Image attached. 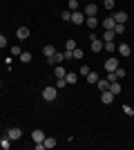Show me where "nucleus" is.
<instances>
[{"instance_id": "30", "label": "nucleus", "mask_w": 134, "mask_h": 150, "mask_svg": "<svg viewBox=\"0 0 134 150\" xmlns=\"http://www.w3.org/2000/svg\"><path fill=\"white\" fill-rule=\"evenodd\" d=\"M123 112L128 114V117H134V108L132 105H123Z\"/></svg>"}, {"instance_id": "18", "label": "nucleus", "mask_w": 134, "mask_h": 150, "mask_svg": "<svg viewBox=\"0 0 134 150\" xmlns=\"http://www.w3.org/2000/svg\"><path fill=\"white\" fill-rule=\"evenodd\" d=\"M85 23H87L89 29H96V27H98V18H96V16H87V18H85Z\"/></svg>"}, {"instance_id": "37", "label": "nucleus", "mask_w": 134, "mask_h": 150, "mask_svg": "<svg viewBox=\"0 0 134 150\" xmlns=\"http://www.w3.org/2000/svg\"><path fill=\"white\" fill-rule=\"evenodd\" d=\"M2 47H7V38L0 34V50H2Z\"/></svg>"}, {"instance_id": "19", "label": "nucleus", "mask_w": 134, "mask_h": 150, "mask_svg": "<svg viewBox=\"0 0 134 150\" xmlns=\"http://www.w3.org/2000/svg\"><path fill=\"white\" fill-rule=\"evenodd\" d=\"M96 88L101 90V92H105V90H109V81H107V79H98V83H96Z\"/></svg>"}, {"instance_id": "22", "label": "nucleus", "mask_w": 134, "mask_h": 150, "mask_svg": "<svg viewBox=\"0 0 134 150\" xmlns=\"http://www.w3.org/2000/svg\"><path fill=\"white\" fill-rule=\"evenodd\" d=\"M85 79H87V83H92V85H96V83H98V74H96V72H89Z\"/></svg>"}, {"instance_id": "39", "label": "nucleus", "mask_w": 134, "mask_h": 150, "mask_svg": "<svg viewBox=\"0 0 134 150\" xmlns=\"http://www.w3.org/2000/svg\"><path fill=\"white\" fill-rule=\"evenodd\" d=\"M67 2H69V0H67Z\"/></svg>"}, {"instance_id": "8", "label": "nucleus", "mask_w": 134, "mask_h": 150, "mask_svg": "<svg viewBox=\"0 0 134 150\" xmlns=\"http://www.w3.org/2000/svg\"><path fill=\"white\" fill-rule=\"evenodd\" d=\"M63 61H65V54H58V52H56L51 58H47V63H49V65H60Z\"/></svg>"}, {"instance_id": "24", "label": "nucleus", "mask_w": 134, "mask_h": 150, "mask_svg": "<svg viewBox=\"0 0 134 150\" xmlns=\"http://www.w3.org/2000/svg\"><path fill=\"white\" fill-rule=\"evenodd\" d=\"M103 50H105V52H116L114 40H107V43H103Z\"/></svg>"}, {"instance_id": "27", "label": "nucleus", "mask_w": 134, "mask_h": 150, "mask_svg": "<svg viewBox=\"0 0 134 150\" xmlns=\"http://www.w3.org/2000/svg\"><path fill=\"white\" fill-rule=\"evenodd\" d=\"M83 56H85V52L81 50V47H76V50L72 52V58H78V61H81V58H83Z\"/></svg>"}, {"instance_id": "32", "label": "nucleus", "mask_w": 134, "mask_h": 150, "mask_svg": "<svg viewBox=\"0 0 134 150\" xmlns=\"http://www.w3.org/2000/svg\"><path fill=\"white\" fill-rule=\"evenodd\" d=\"M65 85H67V79H58V81H56V88L58 90H63Z\"/></svg>"}, {"instance_id": "17", "label": "nucleus", "mask_w": 134, "mask_h": 150, "mask_svg": "<svg viewBox=\"0 0 134 150\" xmlns=\"http://www.w3.org/2000/svg\"><path fill=\"white\" fill-rule=\"evenodd\" d=\"M65 74H67V69H65V67L54 65V76H56V79H65Z\"/></svg>"}, {"instance_id": "23", "label": "nucleus", "mask_w": 134, "mask_h": 150, "mask_svg": "<svg viewBox=\"0 0 134 150\" xmlns=\"http://www.w3.org/2000/svg\"><path fill=\"white\" fill-rule=\"evenodd\" d=\"M114 25H116V23H114V18H112V16L103 20V27H105V29H114Z\"/></svg>"}, {"instance_id": "2", "label": "nucleus", "mask_w": 134, "mask_h": 150, "mask_svg": "<svg viewBox=\"0 0 134 150\" xmlns=\"http://www.w3.org/2000/svg\"><path fill=\"white\" fill-rule=\"evenodd\" d=\"M69 23H74V25H83V23H85V13L83 11H72Z\"/></svg>"}, {"instance_id": "1", "label": "nucleus", "mask_w": 134, "mask_h": 150, "mask_svg": "<svg viewBox=\"0 0 134 150\" xmlns=\"http://www.w3.org/2000/svg\"><path fill=\"white\" fill-rule=\"evenodd\" d=\"M56 96H58V88L56 85H49V88L43 90V99L45 101H56Z\"/></svg>"}, {"instance_id": "35", "label": "nucleus", "mask_w": 134, "mask_h": 150, "mask_svg": "<svg viewBox=\"0 0 134 150\" xmlns=\"http://www.w3.org/2000/svg\"><path fill=\"white\" fill-rule=\"evenodd\" d=\"M11 54H13V56H20V54H22V50H20L18 45H13V47H11Z\"/></svg>"}, {"instance_id": "36", "label": "nucleus", "mask_w": 134, "mask_h": 150, "mask_svg": "<svg viewBox=\"0 0 134 150\" xmlns=\"http://www.w3.org/2000/svg\"><path fill=\"white\" fill-rule=\"evenodd\" d=\"M60 18H63V20H69L72 18V11H69V9H65V11L60 13Z\"/></svg>"}, {"instance_id": "26", "label": "nucleus", "mask_w": 134, "mask_h": 150, "mask_svg": "<svg viewBox=\"0 0 134 150\" xmlns=\"http://www.w3.org/2000/svg\"><path fill=\"white\" fill-rule=\"evenodd\" d=\"M20 61L25 63V65H27V63H32V52H22V54H20Z\"/></svg>"}, {"instance_id": "10", "label": "nucleus", "mask_w": 134, "mask_h": 150, "mask_svg": "<svg viewBox=\"0 0 134 150\" xmlns=\"http://www.w3.org/2000/svg\"><path fill=\"white\" fill-rule=\"evenodd\" d=\"M96 13H98V5H94V2L85 5V16H96Z\"/></svg>"}, {"instance_id": "38", "label": "nucleus", "mask_w": 134, "mask_h": 150, "mask_svg": "<svg viewBox=\"0 0 134 150\" xmlns=\"http://www.w3.org/2000/svg\"><path fill=\"white\" fill-rule=\"evenodd\" d=\"M0 88H2V81H0Z\"/></svg>"}, {"instance_id": "21", "label": "nucleus", "mask_w": 134, "mask_h": 150, "mask_svg": "<svg viewBox=\"0 0 134 150\" xmlns=\"http://www.w3.org/2000/svg\"><path fill=\"white\" fill-rule=\"evenodd\" d=\"M114 29H105V34H103V43H107V40H114Z\"/></svg>"}, {"instance_id": "11", "label": "nucleus", "mask_w": 134, "mask_h": 150, "mask_svg": "<svg viewBox=\"0 0 134 150\" xmlns=\"http://www.w3.org/2000/svg\"><path fill=\"white\" fill-rule=\"evenodd\" d=\"M101 101L105 103V105H109V103L114 101V94L109 92V90H105V92H101Z\"/></svg>"}, {"instance_id": "9", "label": "nucleus", "mask_w": 134, "mask_h": 150, "mask_svg": "<svg viewBox=\"0 0 134 150\" xmlns=\"http://www.w3.org/2000/svg\"><path fill=\"white\" fill-rule=\"evenodd\" d=\"M29 34H32V31H29V27H18V31H16V36H18L20 40H27V38H29Z\"/></svg>"}, {"instance_id": "3", "label": "nucleus", "mask_w": 134, "mask_h": 150, "mask_svg": "<svg viewBox=\"0 0 134 150\" xmlns=\"http://www.w3.org/2000/svg\"><path fill=\"white\" fill-rule=\"evenodd\" d=\"M7 137L11 139V141H18V139L22 137V130H20V128H9V130H7Z\"/></svg>"}, {"instance_id": "40", "label": "nucleus", "mask_w": 134, "mask_h": 150, "mask_svg": "<svg viewBox=\"0 0 134 150\" xmlns=\"http://www.w3.org/2000/svg\"><path fill=\"white\" fill-rule=\"evenodd\" d=\"M78 2H81V0H78Z\"/></svg>"}, {"instance_id": "6", "label": "nucleus", "mask_w": 134, "mask_h": 150, "mask_svg": "<svg viewBox=\"0 0 134 150\" xmlns=\"http://www.w3.org/2000/svg\"><path fill=\"white\" fill-rule=\"evenodd\" d=\"M103 67H105V72H114V69L119 67V61H116V58H107Z\"/></svg>"}, {"instance_id": "25", "label": "nucleus", "mask_w": 134, "mask_h": 150, "mask_svg": "<svg viewBox=\"0 0 134 150\" xmlns=\"http://www.w3.org/2000/svg\"><path fill=\"white\" fill-rule=\"evenodd\" d=\"M74 50H76V40H72V38H69V40L65 43V52H74Z\"/></svg>"}, {"instance_id": "15", "label": "nucleus", "mask_w": 134, "mask_h": 150, "mask_svg": "<svg viewBox=\"0 0 134 150\" xmlns=\"http://www.w3.org/2000/svg\"><path fill=\"white\" fill-rule=\"evenodd\" d=\"M109 92L114 94V96H119V94H121V83H119V81H112V83H109Z\"/></svg>"}, {"instance_id": "16", "label": "nucleus", "mask_w": 134, "mask_h": 150, "mask_svg": "<svg viewBox=\"0 0 134 150\" xmlns=\"http://www.w3.org/2000/svg\"><path fill=\"white\" fill-rule=\"evenodd\" d=\"M11 144H13V141L7 137V134H5V137H0V148H2V150H9V148H11Z\"/></svg>"}, {"instance_id": "28", "label": "nucleus", "mask_w": 134, "mask_h": 150, "mask_svg": "<svg viewBox=\"0 0 134 150\" xmlns=\"http://www.w3.org/2000/svg\"><path fill=\"white\" fill-rule=\"evenodd\" d=\"M123 31H125V25H123V23H116V25H114V34H116V36H121Z\"/></svg>"}, {"instance_id": "5", "label": "nucleus", "mask_w": 134, "mask_h": 150, "mask_svg": "<svg viewBox=\"0 0 134 150\" xmlns=\"http://www.w3.org/2000/svg\"><path fill=\"white\" fill-rule=\"evenodd\" d=\"M116 52H119L121 56H130V54H132V47H130L128 43H121L119 47H116Z\"/></svg>"}, {"instance_id": "12", "label": "nucleus", "mask_w": 134, "mask_h": 150, "mask_svg": "<svg viewBox=\"0 0 134 150\" xmlns=\"http://www.w3.org/2000/svg\"><path fill=\"white\" fill-rule=\"evenodd\" d=\"M43 139H45V132L43 130H34L32 132V141H34V144H43Z\"/></svg>"}, {"instance_id": "7", "label": "nucleus", "mask_w": 134, "mask_h": 150, "mask_svg": "<svg viewBox=\"0 0 134 150\" xmlns=\"http://www.w3.org/2000/svg\"><path fill=\"white\" fill-rule=\"evenodd\" d=\"M89 47H92L94 54H98V52H103V40H101V38H94V40L89 43Z\"/></svg>"}, {"instance_id": "13", "label": "nucleus", "mask_w": 134, "mask_h": 150, "mask_svg": "<svg viewBox=\"0 0 134 150\" xmlns=\"http://www.w3.org/2000/svg\"><path fill=\"white\" fill-rule=\"evenodd\" d=\"M43 146H45L47 150H51V148H56V146H58V141H56L54 137H45V139H43Z\"/></svg>"}, {"instance_id": "4", "label": "nucleus", "mask_w": 134, "mask_h": 150, "mask_svg": "<svg viewBox=\"0 0 134 150\" xmlns=\"http://www.w3.org/2000/svg\"><path fill=\"white\" fill-rule=\"evenodd\" d=\"M112 18H114V23H123V25H125L130 16H128L125 11H114V13H112Z\"/></svg>"}, {"instance_id": "29", "label": "nucleus", "mask_w": 134, "mask_h": 150, "mask_svg": "<svg viewBox=\"0 0 134 150\" xmlns=\"http://www.w3.org/2000/svg\"><path fill=\"white\" fill-rule=\"evenodd\" d=\"M67 5H69V11H78V5H81V2H78V0H69Z\"/></svg>"}, {"instance_id": "14", "label": "nucleus", "mask_w": 134, "mask_h": 150, "mask_svg": "<svg viewBox=\"0 0 134 150\" xmlns=\"http://www.w3.org/2000/svg\"><path fill=\"white\" fill-rule=\"evenodd\" d=\"M43 54H45V58H51L54 54H56V47H54V45H45V47H43Z\"/></svg>"}, {"instance_id": "31", "label": "nucleus", "mask_w": 134, "mask_h": 150, "mask_svg": "<svg viewBox=\"0 0 134 150\" xmlns=\"http://www.w3.org/2000/svg\"><path fill=\"white\" fill-rule=\"evenodd\" d=\"M114 72H116V79H119V81H121L123 76H125V69H123V67H116Z\"/></svg>"}, {"instance_id": "20", "label": "nucleus", "mask_w": 134, "mask_h": 150, "mask_svg": "<svg viewBox=\"0 0 134 150\" xmlns=\"http://www.w3.org/2000/svg\"><path fill=\"white\" fill-rule=\"evenodd\" d=\"M65 79H67V83H69V85H74V83L78 81V74H76V72H67V74H65Z\"/></svg>"}, {"instance_id": "34", "label": "nucleus", "mask_w": 134, "mask_h": 150, "mask_svg": "<svg viewBox=\"0 0 134 150\" xmlns=\"http://www.w3.org/2000/svg\"><path fill=\"white\" fill-rule=\"evenodd\" d=\"M103 7L105 9H114V0H103Z\"/></svg>"}, {"instance_id": "33", "label": "nucleus", "mask_w": 134, "mask_h": 150, "mask_svg": "<svg viewBox=\"0 0 134 150\" xmlns=\"http://www.w3.org/2000/svg\"><path fill=\"white\" fill-rule=\"evenodd\" d=\"M89 72H92V69H89V67H87V65H83V67L78 69V74H81V76H87V74H89Z\"/></svg>"}]
</instances>
